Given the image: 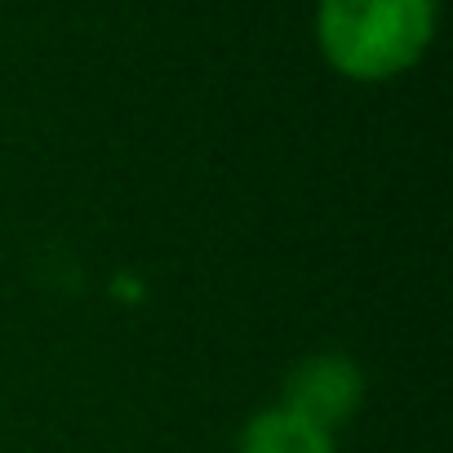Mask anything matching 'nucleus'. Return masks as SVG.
<instances>
[{"instance_id":"obj_1","label":"nucleus","mask_w":453,"mask_h":453,"mask_svg":"<svg viewBox=\"0 0 453 453\" xmlns=\"http://www.w3.org/2000/svg\"><path fill=\"white\" fill-rule=\"evenodd\" d=\"M435 36V0H320L316 41L347 81H391L409 72Z\"/></svg>"},{"instance_id":"obj_2","label":"nucleus","mask_w":453,"mask_h":453,"mask_svg":"<svg viewBox=\"0 0 453 453\" xmlns=\"http://www.w3.org/2000/svg\"><path fill=\"white\" fill-rule=\"evenodd\" d=\"M365 400V378L360 369L347 360V356H334V351H320V356H307L289 382H285V400L280 409L298 413L303 422L320 426V431H338L342 422L356 418Z\"/></svg>"},{"instance_id":"obj_3","label":"nucleus","mask_w":453,"mask_h":453,"mask_svg":"<svg viewBox=\"0 0 453 453\" xmlns=\"http://www.w3.org/2000/svg\"><path fill=\"white\" fill-rule=\"evenodd\" d=\"M241 453H334V435L276 404L245 426Z\"/></svg>"}]
</instances>
